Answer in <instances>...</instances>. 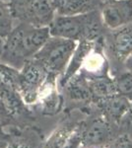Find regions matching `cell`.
Returning <instances> with one entry per match:
<instances>
[{
	"instance_id": "1",
	"label": "cell",
	"mask_w": 132,
	"mask_h": 148,
	"mask_svg": "<svg viewBox=\"0 0 132 148\" xmlns=\"http://www.w3.org/2000/svg\"><path fill=\"white\" fill-rule=\"evenodd\" d=\"M49 37V27L15 24L11 32L4 38L0 61L20 70L24 64L36 56Z\"/></svg>"
},
{
	"instance_id": "2",
	"label": "cell",
	"mask_w": 132,
	"mask_h": 148,
	"mask_svg": "<svg viewBox=\"0 0 132 148\" xmlns=\"http://www.w3.org/2000/svg\"><path fill=\"white\" fill-rule=\"evenodd\" d=\"M52 37L79 42L82 40H98L104 38L107 28L100 10L78 15H55L49 26Z\"/></svg>"
},
{
	"instance_id": "3",
	"label": "cell",
	"mask_w": 132,
	"mask_h": 148,
	"mask_svg": "<svg viewBox=\"0 0 132 148\" xmlns=\"http://www.w3.org/2000/svg\"><path fill=\"white\" fill-rule=\"evenodd\" d=\"M14 25L49 27L56 15L53 0H7Z\"/></svg>"
},
{
	"instance_id": "4",
	"label": "cell",
	"mask_w": 132,
	"mask_h": 148,
	"mask_svg": "<svg viewBox=\"0 0 132 148\" xmlns=\"http://www.w3.org/2000/svg\"><path fill=\"white\" fill-rule=\"evenodd\" d=\"M76 46L77 42L75 40L50 36L34 58L39 60L50 74L61 76L70 61Z\"/></svg>"
},
{
	"instance_id": "5",
	"label": "cell",
	"mask_w": 132,
	"mask_h": 148,
	"mask_svg": "<svg viewBox=\"0 0 132 148\" xmlns=\"http://www.w3.org/2000/svg\"><path fill=\"white\" fill-rule=\"evenodd\" d=\"M49 76L44 66L34 57L19 70L18 90L28 107L37 105Z\"/></svg>"
},
{
	"instance_id": "6",
	"label": "cell",
	"mask_w": 132,
	"mask_h": 148,
	"mask_svg": "<svg viewBox=\"0 0 132 148\" xmlns=\"http://www.w3.org/2000/svg\"><path fill=\"white\" fill-rule=\"evenodd\" d=\"M19 70L0 61V100L11 120L30 113L18 90Z\"/></svg>"
},
{
	"instance_id": "7",
	"label": "cell",
	"mask_w": 132,
	"mask_h": 148,
	"mask_svg": "<svg viewBox=\"0 0 132 148\" xmlns=\"http://www.w3.org/2000/svg\"><path fill=\"white\" fill-rule=\"evenodd\" d=\"M104 44L117 62L124 64L132 56V24L114 30L107 29Z\"/></svg>"
},
{
	"instance_id": "8",
	"label": "cell",
	"mask_w": 132,
	"mask_h": 148,
	"mask_svg": "<svg viewBox=\"0 0 132 148\" xmlns=\"http://www.w3.org/2000/svg\"><path fill=\"white\" fill-rule=\"evenodd\" d=\"M100 13L109 30L132 24V0H105Z\"/></svg>"
},
{
	"instance_id": "9",
	"label": "cell",
	"mask_w": 132,
	"mask_h": 148,
	"mask_svg": "<svg viewBox=\"0 0 132 148\" xmlns=\"http://www.w3.org/2000/svg\"><path fill=\"white\" fill-rule=\"evenodd\" d=\"M105 0H53L57 15H78L98 11Z\"/></svg>"
},
{
	"instance_id": "10",
	"label": "cell",
	"mask_w": 132,
	"mask_h": 148,
	"mask_svg": "<svg viewBox=\"0 0 132 148\" xmlns=\"http://www.w3.org/2000/svg\"><path fill=\"white\" fill-rule=\"evenodd\" d=\"M98 103L105 116L114 121H120L131 109L130 100L117 93L99 99Z\"/></svg>"
},
{
	"instance_id": "11",
	"label": "cell",
	"mask_w": 132,
	"mask_h": 148,
	"mask_svg": "<svg viewBox=\"0 0 132 148\" xmlns=\"http://www.w3.org/2000/svg\"><path fill=\"white\" fill-rule=\"evenodd\" d=\"M96 42H97V40H82L77 42V46H76L75 51L72 54L70 61H69L64 73L60 76V79H59L60 87H63L67 81L71 77H73L77 72H79L84 63V60L87 57L89 52L92 51Z\"/></svg>"
},
{
	"instance_id": "12",
	"label": "cell",
	"mask_w": 132,
	"mask_h": 148,
	"mask_svg": "<svg viewBox=\"0 0 132 148\" xmlns=\"http://www.w3.org/2000/svg\"><path fill=\"white\" fill-rule=\"evenodd\" d=\"M110 136L109 123L102 119H98L82 132V143L88 146H98L107 142Z\"/></svg>"
},
{
	"instance_id": "13",
	"label": "cell",
	"mask_w": 132,
	"mask_h": 148,
	"mask_svg": "<svg viewBox=\"0 0 132 148\" xmlns=\"http://www.w3.org/2000/svg\"><path fill=\"white\" fill-rule=\"evenodd\" d=\"M62 88H64L67 97L72 101H86L92 97L87 77L81 71L71 77Z\"/></svg>"
},
{
	"instance_id": "14",
	"label": "cell",
	"mask_w": 132,
	"mask_h": 148,
	"mask_svg": "<svg viewBox=\"0 0 132 148\" xmlns=\"http://www.w3.org/2000/svg\"><path fill=\"white\" fill-rule=\"evenodd\" d=\"M87 80L92 97H97L98 100L116 94L114 80L111 79L107 74L102 76H95V77H87Z\"/></svg>"
},
{
	"instance_id": "15",
	"label": "cell",
	"mask_w": 132,
	"mask_h": 148,
	"mask_svg": "<svg viewBox=\"0 0 132 148\" xmlns=\"http://www.w3.org/2000/svg\"><path fill=\"white\" fill-rule=\"evenodd\" d=\"M114 80L117 94L122 95L132 101V73L125 70L118 74Z\"/></svg>"
},
{
	"instance_id": "16",
	"label": "cell",
	"mask_w": 132,
	"mask_h": 148,
	"mask_svg": "<svg viewBox=\"0 0 132 148\" xmlns=\"http://www.w3.org/2000/svg\"><path fill=\"white\" fill-rule=\"evenodd\" d=\"M14 27L10 8L6 0H0V37L5 38Z\"/></svg>"
},
{
	"instance_id": "17",
	"label": "cell",
	"mask_w": 132,
	"mask_h": 148,
	"mask_svg": "<svg viewBox=\"0 0 132 148\" xmlns=\"http://www.w3.org/2000/svg\"><path fill=\"white\" fill-rule=\"evenodd\" d=\"M73 130L69 127H60L56 130L45 141L44 148H63Z\"/></svg>"
},
{
	"instance_id": "18",
	"label": "cell",
	"mask_w": 132,
	"mask_h": 148,
	"mask_svg": "<svg viewBox=\"0 0 132 148\" xmlns=\"http://www.w3.org/2000/svg\"><path fill=\"white\" fill-rule=\"evenodd\" d=\"M82 144V132L78 130H72L63 148H79Z\"/></svg>"
},
{
	"instance_id": "19",
	"label": "cell",
	"mask_w": 132,
	"mask_h": 148,
	"mask_svg": "<svg viewBox=\"0 0 132 148\" xmlns=\"http://www.w3.org/2000/svg\"><path fill=\"white\" fill-rule=\"evenodd\" d=\"M109 148H132V137L129 135H123L114 140Z\"/></svg>"
},
{
	"instance_id": "20",
	"label": "cell",
	"mask_w": 132,
	"mask_h": 148,
	"mask_svg": "<svg viewBox=\"0 0 132 148\" xmlns=\"http://www.w3.org/2000/svg\"><path fill=\"white\" fill-rule=\"evenodd\" d=\"M6 148H32V146L24 139H15L9 143Z\"/></svg>"
},
{
	"instance_id": "21",
	"label": "cell",
	"mask_w": 132,
	"mask_h": 148,
	"mask_svg": "<svg viewBox=\"0 0 132 148\" xmlns=\"http://www.w3.org/2000/svg\"><path fill=\"white\" fill-rule=\"evenodd\" d=\"M11 119L7 113L6 109L4 108L3 103L0 100V123H7Z\"/></svg>"
},
{
	"instance_id": "22",
	"label": "cell",
	"mask_w": 132,
	"mask_h": 148,
	"mask_svg": "<svg viewBox=\"0 0 132 148\" xmlns=\"http://www.w3.org/2000/svg\"><path fill=\"white\" fill-rule=\"evenodd\" d=\"M124 65L126 67V70H128L129 72L132 73V56L126 59L125 62H124Z\"/></svg>"
},
{
	"instance_id": "23",
	"label": "cell",
	"mask_w": 132,
	"mask_h": 148,
	"mask_svg": "<svg viewBox=\"0 0 132 148\" xmlns=\"http://www.w3.org/2000/svg\"><path fill=\"white\" fill-rule=\"evenodd\" d=\"M3 44H4V39L0 37V56H1L2 49H3Z\"/></svg>"
},
{
	"instance_id": "24",
	"label": "cell",
	"mask_w": 132,
	"mask_h": 148,
	"mask_svg": "<svg viewBox=\"0 0 132 148\" xmlns=\"http://www.w3.org/2000/svg\"><path fill=\"white\" fill-rule=\"evenodd\" d=\"M129 136H131L132 137V127H131V130H130V134H128Z\"/></svg>"
},
{
	"instance_id": "25",
	"label": "cell",
	"mask_w": 132,
	"mask_h": 148,
	"mask_svg": "<svg viewBox=\"0 0 132 148\" xmlns=\"http://www.w3.org/2000/svg\"><path fill=\"white\" fill-rule=\"evenodd\" d=\"M130 111H132V101H131V109H130Z\"/></svg>"
},
{
	"instance_id": "26",
	"label": "cell",
	"mask_w": 132,
	"mask_h": 148,
	"mask_svg": "<svg viewBox=\"0 0 132 148\" xmlns=\"http://www.w3.org/2000/svg\"><path fill=\"white\" fill-rule=\"evenodd\" d=\"M1 148H2V147H1ZM5 148H6V147H5Z\"/></svg>"
},
{
	"instance_id": "27",
	"label": "cell",
	"mask_w": 132,
	"mask_h": 148,
	"mask_svg": "<svg viewBox=\"0 0 132 148\" xmlns=\"http://www.w3.org/2000/svg\"><path fill=\"white\" fill-rule=\"evenodd\" d=\"M6 1H7V0H6Z\"/></svg>"
}]
</instances>
